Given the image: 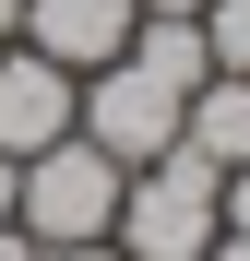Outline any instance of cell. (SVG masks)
Listing matches in <instances>:
<instances>
[{
	"mask_svg": "<svg viewBox=\"0 0 250 261\" xmlns=\"http://www.w3.org/2000/svg\"><path fill=\"white\" fill-rule=\"evenodd\" d=\"M48 261H131V249L119 238H83V249H48Z\"/></svg>",
	"mask_w": 250,
	"mask_h": 261,
	"instance_id": "30bf717a",
	"label": "cell"
},
{
	"mask_svg": "<svg viewBox=\"0 0 250 261\" xmlns=\"http://www.w3.org/2000/svg\"><path fill=\"white\" fill-rule=\"evenodd\" d=\"M131 60L167 83V95H202L215 83V48H202V12H143L131 24Z\"/></svg>",
	"mask_w": 250,
	"mask_h": 261,
	"instance_id": "52a82bcc",
	"label": "cell"
},
{
	"mask_svg": "<svg viewBox=\"0 0 250 261\" xmlns=\"http://www.w3.org/2000/svg\"><path fill=\"white\" fill-rule=\"evenodd\" d=\"M12 36H24V0H0V48H12Z\"/></svg>",
	"mask_w": 250,
	"mask_h": 261,
	"instance_id": "5bb4252c",
	"label": "cell"
},
{
	"mask_svg": "<svg viewBox=\"0 0 250 261\" xmlns=\"http://www.w3.org/2000/svg\"><path fill=\"white\" fill-rule=\"evenodd\" d=\"M12 202H24V166H12V154H0V226H12Z\"/></svg>",
	"mask_w": 250,
	"mask_h": 261,
	"instance_id": "8fae6325",
	"label": "cell"
},
{
	"mask_svg": "<svg viewBox=\"0 0 250 261\" xmlns=\"http://www.w3.org/2000/svg\"><path fill=\"white\" fill-rule=\"evenodd\" d=\"M179 143L202 166H250V71H215L202 95L179 107Z\"/></svg>",
	"mask_w": 250,
	"mask_h": 261,
	"instance_id": "8992f818",
	"label": "cell"
},
{
	"mask_svg": "<svg viewBox=\"0 0 250 261\" xmlns=\"http://www.w3.org/2000/svg\"><path fill=\"white\" fill-rule=\"evenodd\" d=\"M107 238L131 249V261H202V249L226 238V166H202L191 143H167L155 166H131Z\"/></svg>",
	"mask_w": 250,
	"mask_h": 261,
	"instance_id": "6da1fadb",
	"label": "cell"
},
{
	"mask_svg": "<svg viewBox=\"0 0 250 261\" xmlns=\"http://www.w3.org/2000/svg\"><path fill=\"white\" fill-rule=\"evenodd\" d=\"M202 48L215 71H250V0H202Z\"/></svg>",
	"mask_w": 250,
	"mask_h": 261,
	"instance_id": "ba28073f",
	"label": "cell"
},
{
	"mask_svg": "<svg viewBox=\"0 0 250 261\" xmlns=\"http://www.w3.org/2000/svg\"><path fill=\"white\" fill-rule=\"evenodd\" d=\"M202 261H250V238H238V226H226V238H215V249H202Z\"/></svg>",
	"mask_w": 250,
	"mask_h": 261,
	"instance_id": "4fadbf2b",
	"label": "cell"
},
{
	"mask_svg": "<svg viewBox=\"0 0 250 261\" xmlns=\"http://www.w3.org/2000/svg\"><path fill=\"white\" fill-rule=\"evenodd\" d=\"M226 226L250 238V166H226Z\"/></svg>",
	"mask_w": 250,
	"mask_h": 261,
	"instance_id": "9c48e42d",
	"label": "cell"
},
{
	"mask_svg": "<svg viewBox=\"0 0 250 261\" xmlns=\"http://www.w3.org/2000/svg\"><path fill=\"white\" fill-rule=\"evenodd\" d=\"M143 12H202V0H143Z\"/></svg>",
	"mask_w": 250,
	"mask_h": 261,
	"instance_id": "9a60e30c",
	"label": "cell"
},
{
	"mask_svg": "<svg viewBox=\"0 0 250 261\" xmlns=\"http://www.w3.org/2000/svg\"><path fill=\"white\" fill-rule=\"evenodd\" d=\"M0 261H48V249H36V238H24V226H0Z\"/></svg>",
	"mask_w": 250,
	"mask_h": 261,
	"instance_id": "7c38bea8",
	"label": "cell"
},
{
	"mask_svg": "<svg viewBox=\"0 0 250 261\" xmlns=\"http://www.w3.org/2000/svg\"><path fill=\"white\" fill-rule=\"evenodd\" d=\"M72 143V71L60 60H36V48H0V154H48Z\"/></svg>",
	"mask_w": 250,
	"mask_h": 261,
	"instance_id": "5b68a950",
	"label": "cell"
},
{
	"mask_svg": "<svg viewBox=\"0 0 250 261\" xmlns=\"http://www.w3.org/2000/svg\"><path fill=\"white\" fill-rule=\"evenodd\" d=\"M119 190H131V166H107L96 143H48V154H24V202H12V226L36 249H83V238H107L119 226Z\"/></svg>",
	"mask_w": 250,
	"mask_h": 261,
	"instance_id": "7a4b0ae2",
	"label": "cell"
},
{
	"mask_svg": "<svg viewBox=\"0 0 250 261\" xmlns=\"http://www.w3.org/2000/svg\"><path fill=\"white\" fill-rule=\"evenodd\" d=\"M131 24H143V0H24V48L60 60L72 83L107 71V60H131Z\"/></svg>",
	"mask_w": 250,
	"mask_h": 261,
	"instance_id": "277c9868",
	"label": "cell"
},
{
	"mask_svg": "<svg viewBox=\"0 0 250 261\" xmlns=\"http://www.w3.org/2000/svg\"><path fill=\"white\" fill-rule=\"evenodd\" d=\"M179 107H191V95H167L143 60H107V71L72 83V130H83L107 166H155L167 143H179Z\"/></svg>",
	"mask_w": 250,
	"mask_h": 261,
	"instance_id": "3957f363",
	"label": "cell"
}]
</instances>
